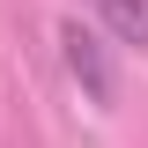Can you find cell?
<instances>
[{
	"label": "cell",
	"instance_id": "cell-1",
	"mask_svg": "<svg viewBox=\"0 0 148 148\" xmlns=\"http://www.w3.org/2000/svg\"><path fill=\"white\" fill-rule=\"evenodd\" d=\"M59 45H67L74 82H82L96 104H111V96H119V82H111V59H104V45H96V30H82V22H59Z\"/></svg>",
	"mask_w": 148,
	"mask_h": 148
},
{
	"label": "cell",
	"instance_id": "cell-2",
	"mask_svg": "<svg viewBox=\"0 0 148 148\" xmlns=\"http://www.w3.org/2000/svg\"><path fill=\"white\" fill-rule=\"evenodd\" d=\"M96 8H104V22L126 45H148V0H96Z\"/></svg>",
	"mask_w": 148,
	"mask_h": 148
}]
</instances>
